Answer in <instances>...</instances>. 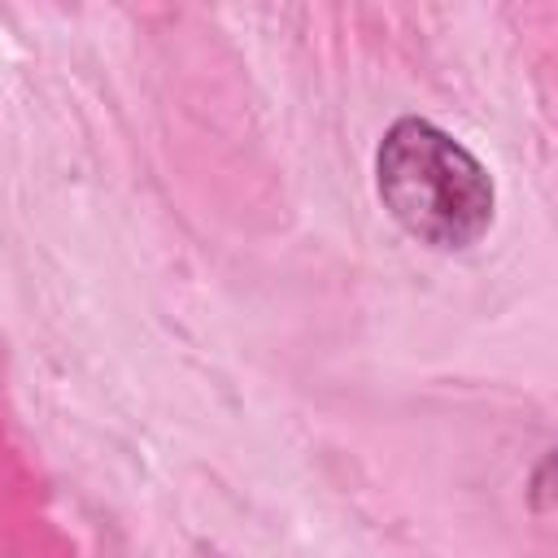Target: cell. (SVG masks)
Returning <instances> with one entry per match:
<instances>
[{
  "instance_id": "6da1fadb",
  "label": "cell",
  "mask_w": 558,
  "mask_h": 558,
  "mask_svg": "<svg viewBox=\"0 0 558 558\" xmlns=\"http://www.w3.org/2000/svg\"><path fill=\"white\" fill-rule=\"evenodd\" d=\"M375 183L384 209L418 244L440 253H462L493 227L497 192L488 170L427 118L388 126L375 157Z\"/></svg>"
}]
</instances>
